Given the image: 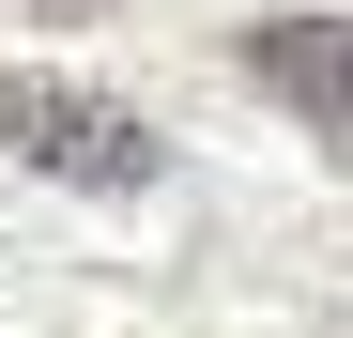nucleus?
Instances as JSON below:
<instances>
[{"instance_id":"obj_1","label":"nucleus","mask_w":353,"mask_h":338,"mask_svg":"<svg viewBox=\"0 0 353 338\" xmlns=\"http://www.w3.org/2000/svg\"><path fill=\"white\" fill-rule=\"evenodd\" d=\"M0 154H31V169H62V185H154L169 139L139 123L123 92H62V77H0Z\"/></svg>"},{"instance_id":"obj_2","label":"nucleus","mask_w":353,"mask_h":338,"mask_svg":"<svg viewBox=\"0 0 353 338\" xmlns=\"http://www.w3.org/2000/svg\"><path fill=\"white\" fill-rule=\"evenodd\" d=\"M246 77L353 169V16H246Z\"/></svg>"},{"instance_id":"obj_3","label":"nucleus","mask_w":353,"mask_h":338,"mask_svg":"<svg viewBox=\"0 0 353 338\" xmlns=\"http://www.w3.org/2000/svg\"><path fill=\"white\" fill-rule=\"evenodd\" d=\"M46 16H108V0H46Z\"/></svg>"}]
</instances>
